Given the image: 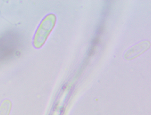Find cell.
Masks as SVG:
<instances>
[{"mask_svg":"<svg viewBox=\"0 0 151 115\" xmlns=\"http://www.w3.org/2000/svg\"><path fill=\"white\" fill-rule=\"evenodd\" d=\"M151 44L148 40H144L139 42L129 48L124 54L127 60H132L145 53L150 48Z\"/></svg>","mask_w":151,"mask_h":115,"instance_id":"1","label":"cell"}]
</instances>
